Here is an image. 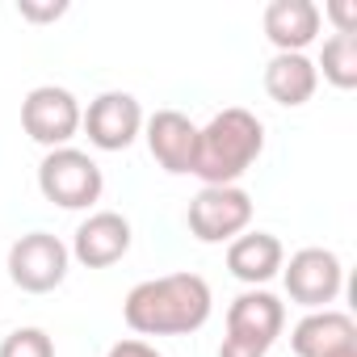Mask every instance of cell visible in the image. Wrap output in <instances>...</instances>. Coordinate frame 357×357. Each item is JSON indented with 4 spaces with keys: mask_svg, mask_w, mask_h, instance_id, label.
Returning a JSON list of instances; mask_svg holds the SVG:
<instances>
[{
    "mask_svg": "<svg viewBox=\"0 0 357 357\" xmlns=\"http://www.w3.org/2000/svg\"><path fill=\"white\" fill-rule=\"evenodd\" d=\"M211 286L198 273H168V278H151L139 282L126 303L122 315L139 336H190L211 319Z\"/></svg>",
    "mask_w": 357,
    "mask_h": 357,
    "instance_id": "cell-1",
    "label": "cell"
},
{
    "mask_svg": "<svg viewBox=\"0 0 357 357\" xmlns=\"http://www.w3.org/2000/svg\"><path fill=\"white\" fill-rule=\"evenodd\" d=\"M261 147H265V126L257 122V114L231 105L215 114L206 126H198L194 176H202L206 185H236L257 164Z\"/></svg>",
    "mask_w": 357,
    "mask_h": 357,
    "instance_id": "cell-2",
    "label": "cell"
},
{
    "mask_svg": "<svg viewBox=\"0 0 357 357\" xmlns=\"http://www.w3.org/2000/svg\"><path fill=\"white\" fill-rule=\"evenodd\" d=\"M101 168L89 151L76 147H55L43 155L38 164V190L47 202L63 206V211H84L101 198Z\"/></svg>",
    "mask_w": 357,
    "mask_h": 357,
    "instance_id": "cell-3",
    "label": "cell"
},
{
    "mask_svg": "<svg viewBox=\"0 0 357 357\" xmlns=\"http://www.w3.org/2000/svg\"><path fill=\"white\" fill-rule=\"evenodd\" d=\"M68 244L51 231H30L9 248V278L26 294H51L68 278Z\"/></svg>",
    "mask_w": 357,
    "mask_h": 357,
    "instance_id": "cell-4",
    "label": "cell"
},
{
    "mask_svg": "<svg viewBox=\"0 0 357 357\" xmlns=\"http://www.w3.org/2000/svg\"><path fill=\"white\" fill-rule=\"evenodd\" d=\"M252 223V198L240 185H206L190 202V231L202 244H223L244 236Z\"/></svg>",
    "mask_w": 357,
    "mask_h": 357,
    "instance_id": "cell-5",
    "label": "cell"
},
{
    "mask_svg": "<svg viewBox=\"0 0 357 357\" xmlns=\"http://www.w3.org/2000/svg\"><path fill=\"white\" fill-rule=\"evenodd\" d=\"M282 278H286V294L307 311H328V303L344 286V269H340L336 252H328V248L294 252L290 265H282Z\"/></svg>",
    "mask_w": 357,
    "mask_h": 357,
    "instance_id": "cell-6",
    "label": "cell"
},
{
    "mask_svg": "<svg viewBox=\"0 0 357 357\" xmlns=\"http://www.w3.org/2000/svg\"><path fill=\"white\" fill-rule=\"evenodd\" d=\"M22 126L34 143L55 151L80 130V101L59 84H43L22 101Z\"/></svg>",
    "mask_w": 357,
    "mask_h": 357,
    "instance_id": "cell-7",
    "label": "cell"
},
{
    "mask_svg": "<svg viewBox=\"0 0 357 357\" xmlns=\"http://www.w3.org/2000/svg\"><path fill=\"white\" fill-rule=\"evenodd\" d=\"M286 328V307L269 290H244L227 307V340H240L257 353H269V344Z\"/></svg>",
    "mask_w": 357,
    "mask_h": 357,
    "instance_id": "cell-8",
    "label": "cell"
},
{
    "mask_svg": "<svg viewBox=\"0 0 357 357\" xmlns=\"http://www.w3.org/2000/svg\"><path fill=\"white\" fill-rule=\"evenodd\" d=\"M80 126H84V135H89L93 147L122 151L143 130V109H139V101L130 93H101L89 105V114H80Z\"/></svg>",
    "mask_w": 357,
    "mask_h": 357,
    "instance_id": "cell-9",
    "label": "cell"
},
{
    "mask_svg": "<svg viewBox=\"0 0 357 357\" xmlns=\"http://www.w3.org/2000/svg\"><path fill=\"white\" fill-rule=\"evenodd\" d=\"M126 248H130V223L118 211L89 215L76 227V240H72V257L84 269H109V265H118L126 257Z\"/></svg>",
    "mask_w": 357,
    "mask_h": 357,
    "instance_id": "cell-10",
    "label": "cell"
},
{
    "mask_svg": "<svg viewBox=\"0 0 357 357\" xmlns=\"http://www.w3.org/2000/svg\"><path fill=\"white\" fill-rule=\"evenodd\" d=\"M147 147L155 155V164L172 176L194 172V155H198V126L181 114V109H160L147 118Z\"/></svg>",
    "mask_w": 357,
    "mask_h": 357,
    "instance_id": "cell-11",
    "label": "cell"
},
{
    "mask_svg": "<svg viewBox=\"0 0 357 357\" xmlns=\"http://www.w3.org/2000/svg\"><path fill=\"white\" fill-rule=\"evenodd\" d=\"M319 5L311 0H273L265 9V38L278 47V55H303V47L319 34Z\"/></svg>",
    "mask_w": 357,
    "mask_h": 357,
    "instance_id": "cell-12",
    "label": "cell"
},
{
    "mask_svg": "<svg viewBox=\"0 0 357 357\" xmlns=\"http://www.w3.org/2000/svg\"><path fill=\"white\" fill-rule=\"evenodd\" d=\"M294 357H328L340 349H357V324L344 311H311L290 332Z\"/></svg>",
    "mask_w": 357,
    "mask_h": 357,
    "instance_id": "cell-13",
    "label": "cell"
},
{
    "mask_svg": "<svg viewBox=\"0 0 357 357\" xmlns=\"http://www.w3.org/2000/svg\"><path fill=\"white\" fill-rule=\"evenodd\" d=\"M286 265V252H282V240L269 236V231H248V236H236L231 248H227V269L231 278L248 282V286H261L269 282L273 273H282Z\"/></svg>",
    "mask_w": 357,
    "mask_h": 357,
    "instance_id": "cell-14",
    "label": "cell"
},
{
    "mask_svg": "<svg viewBox=\"0 0 357 357\" xmlns=\"http://www.w3.org/2000/svg\"><path fill=\"white\" fill-rule=\"evenodd\" d=\"M315 84H319V72L307 55H273L265 68V93L286 109L307 105L315 97Z\"/></svg>",
    "mask_w": 357,
    "mask_h": 357,
    "instance_id": "cell-15",
    "label": "cell"
},
{
    "mask_svg": "<svg viewBox=\"0 0 357 357\" xmlns=\"http://www.w3.org/2000/svg\"><path fill=\"white\" fill-rule=\"evenodd\" d=\"M324 68V80L336 89H357V34H332L324 43V55L315 63V72Z\"/></svg>",
    "mask_w": 357,
    "mask_h": 357,
    "instance_id": "cell-16",
    "label": "cell"
},
{
    "mask_svg": "<svg viewBox=\"0 0 357 357\" xmlns=\"http://www.w3.org/2000/svg\"><path fill=\"white\" fill-rule=\"evenodd\" d=\"M0 357H55V340L43 328H17L0 340Z\"/></svg>",
    "mask_w": 357,
    "mask_h": 357,
    "instance_id": "cell-17",
    "label": "cell"
},
{
    "mask_svg": "<svg viewBox=\"0 0 357 357\" xmlns=\"http://www.w3.org/2000/svg\"><path fill=\"white\" fill-rule=\"evenodd\" d=\"M328 17L336 22V34H357V5H349V0L328 5Z\"/></svg>",
    "mask_w": 357,
    "mask_h": 357,
    "instance_id": "cell-18",
    "label": "cell"
},
{
    "mask_svg": "<svg viewBox=\"0 0 357 357\" xmlns=\"http://www.w3.org/2000/svg\"><path fill=\"white\" fill-rule=\"evenodd\" d=\"M105 357H164V353H155L147 340H118Z\"/></svg>",
    "mask_w": 357,
    "mask_h": 357,
    "instance_id": "cell-19",
    "label": "cell"
},
{
    "mask_svg": "<svg viewBox=\"0 0 357 357\" xmlns=\"http://www.w3.org/2000/svg\"><path fill=\"white\" fill-rule=\"evenodd\" d=\"M68 5H55V9H34V5H22V17H30V22H51V17H59Z\"/></svg>",
    "mask_w": 357,
    "mask_h": 357,
    "instance_id": "cell-20",
    "label": "cell"
},
{
    "mask_svg": "<svg viewBox=\"0 0 357 357\" xmlns=\"http://www.w3.org/2000/svg\"><path fill=\"white\" fill-rule=\"evenodd\" d=\"M328 357H357V349H340V353H328Z\"/></svg>",
    "mask_w": 357,
    "mask_h": 357,
    "instance_id": "cell-21",
    "label": "cell"
}]
</instances>
